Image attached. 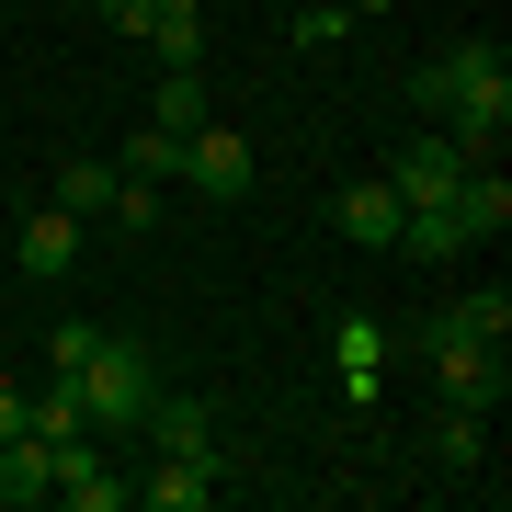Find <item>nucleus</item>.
<instances>
[{"mask_svg": "<svg viewBox=\"0 0 512 512\" xmlns=\"http://www.w3.org/2000/svg\"><path fill=\"white\" fill-rule=\"evenodd\" d=\"M148 126L194 137V126H205V69H160V92H148Z\"/></svg>", "mask_w": 512, "mask_h": 512, "instance_id": "4468645a", "label": "nucleus"}, {"mask_svg": "<svg viewBox=\"0 0 512 512\" xmlns=\"http://www.w3.org/2000/svg\"><path fill=\"white\" fill-rule=\"evenodd\" d=\"M148 46L160 69H205V0H148Z\"/></svg>", "mask_w": 512, "mask_h": 512, "instance_id": "9d476101", "label": "nucleus"}, {"mask_svg": "<svg viewBox=\"0 0 512 512\" xmlns=\"http://www.w3.org/2000/svg\"><path fill=\"white\" fill-rule=\"evenodd\" d=\"M444 217L467 228V251H478V239H501V228H512V183H501V160H467L456 194H444Z\"/></svg>", "mask_w": 512, "mask_h": 512, "instance_id": "423d86ee", "label": "nucleus"}, {"mask_svg": "<svg viewBox=\"0 0 512 512\" xmlns=\"http://www.w3.org/2000/svg\"><path fill=\"white\" fill-rule=\"evenodd\" d=\"M114 171H126V183H171V171H183V137H171V126H137Z\"/></svg>", "mask_w": 512, "mask_h": 512, "instance_id": "dca6fc26", "label": "nucleus"}, {"mask_svg": "<svg viewBox=\"0 0 512 512\" xmlns=\"http://www.w3.org/2000/svg\"><path fill=\"white\" fill-rule=\"evenodd\" d=\"M0 274H12V239H0Z\"/></svg>", "mask_w": 512, "mask_h": 512, "instance_id": "5701e85b", "label": "nucleus"}, {"mask_svg": "<svg viewBox=\"0 0 512 512\" xmlns=\"http://www.w3.org/2000/svg\"><path fill=\"white\" fill-rule=\"evenodd\" d=\"M399 217H410V205L387 194V171H376V183H342V194H330V228L365 239V251H399Z\"/></svg>", "mask_w": 512, "mask_h": 512, "instance_id": "6e6552de", "label": "nucleus"}, {"mask_svg": "<svg viewBox=\"0 0 512 512\" xmlns=\"http://www.w3.org/2000/svg\"><path fill=\"white\" fill-rule=\"evenodd\" d=\"M421 353H433V376H444L456 410H501V342H467V330L421 319Z\"/></svg>", "mask_w": 512, "mask_h": 512, "instance_id": "f03ea898", "label": "nucleus"}, {"mask_svg": "<svg viewBox=\"0 0 512 512\" xmlns=\"http://www.w3.org/2000/svg\"><path fill=\"white\" fill-rule=\"evenodd\" d=\"M92 342H103V330H92V319H69V330L46 342V376H80V365H92Z\"/></svg>", "mask_w": 512, "mask_h": 512, "instance_id": "6ab92c4d", "label": "nucleus"}, {"mask_svg": "<svg viewBox=\"0 0 512 512\" xmlns=\"http://www.w3.org/2000/svg\"><path fill=\"white\" fill-rule=\"evenodd\" d=\"M35 433H46V444L92 433V410H80V387H69V376H57V387H35Z\"/></svg>", "mask_w": 512, "mask_h": 512, "instance_id": "a211bd4d", "label": "nucleus"}, {"mask_svg": "<svg viewBox=\"0 0 512 512\" xmlns=\"http://www.w3.org/2000/svg\"><path fill=\"white\" fill-rule=\"evenodd\" d=\"M433 467H444V478H478V467H490V433H478V410H444V421H433Z\"/></svg>", "mask_w": 512, "mask_h": 512, "instance_id": "2eb2a0df", "label": "nucleus"}, {"mask_svg": "<svg viewBox=\"0 0 512 512\" xmlns=\"http://www.w3.org/2000/svg\"><path fill=\"white\" fill-rule=\"evenodd\" d=\"M69 262H80V217H69V205H35V217H23L12 228V274H69Z\"/></svg>", "mask_w": 512, "mask_h": 512, "instance_id": "0eeeda50", "label": "nucleus"}, {"mask_svg": "<svg viewBox=\"0 0 512 512\" xmlns=\"http://www.w3.org/2000/svg\"><path fill=\"white\" fill-rule=\"evenodd\" d=\"M103 23L114 35H148V0H103Z\"/></svg>", "mask_w": 512, "mask_h": 512, "instance_id": "4be33fe9", "label": "nucleus"}, {"mask_svg": "<svg viewBox=\"0 0 512 512\" xmlns=\"http://www.w3.org/2000/svg\"><path fill=\"white\" fill-rule=\"evenodd\" d=\"M137 501L148 512H205V501H217V444H205V456H160L137 478Z\"/></svg>", "mask_w": 512, "mask_h": 512, "instance_id": "1a4fd4ad", "label": "nucleus"}, {"mask_svg": "<svg viewBox=\"0 0 512 512\" xmlns=\"http://www.w3.org/2000/svg\"><path fill=\"white\" fill-rule=\"evenodd\" d=\"M23 421H35V399H23V387H0V444H12Z\"/></svg>", "mask_w": 512, "mask_h": 512, "instance_id": "412c9836", "label": "nucleus"}, {"mask_svg": "<svg viewBox=\"0 0 512 512\" xmlns=\"http://www.w3.org/2000/svg\"><path fill=\"white\" fill-rule=\"evenodd\" d=\"M46 501L126 512V501H137V478H114V456H103V444H92V433H69V444H57V490H46Z\"/></svg>", "mask_w": 512, "mask_h": 512, "instance_id": "7ed1b4c3", "label": "nucleus"}, {"mask_svg": "<svg viewBox=\"0 0 512 512\" xmlns=\"http://www.w3.org/2000/svg\"><path fill=\"white\" fill-rule=\"evenodd\" d=\"M251 171H262L251 137H228V126H194V137H183V183H194V194L228 205V194H251Z\"/></svg>", "mask_w": 512, "mask_h": 512, "instance_id": "39448f33", "label": "nucleus"}, {"mask_svg": "<svg viewBox=\"0 0 512 512\" xmlns=\"http://www.w3.org/2000/svg\"><path fill=\"white\" fill-rule=\"evenodd\" d=\"M444 330H467V342H512V296H501V285H490V296H456Z\"/></svg>", "mask_w": 512, "mask_h": 512, "instance_id": "f3484780", "label": "nucleus"}, {"mask_svg": "<svg viewBox=\"0 0 512 512\" xmlns=\"http://www.w3.org/2000/svg\"><path fill=\"white\" fill-rule=\"evenodd\" d=\"M69 387H80V410H92V433H126V421L160 399V365H148V342L103 330V342H92V365H80Z\"/></svg>", "mask_w": 512, "mask_h": 512, "instance_id": "f257e3e1", "label": "nucleus"}, {"mask_svg": "<svg viewBox=\"0 0 512 512\" xmlns=\"http://www.w3.org/2000/svg\"><path fill=\"white\" fill-rule=\"evenodd\" d=\"M46 490H57V444L23 421V433L0 444V501H46Z\"/></svg>", "mask_w": 512, "mask_h": 512, "instance_id": "9b49d317", "label": "nucleus"}, {"mask_svg": "<svg viewBox=\"0 0 512 512\" xmlns=\"http://www.w3.org/2000/svg\"><path fill=\"white\" fill-rule=\"evenodd\" d=\"M114 194H126V171H114V160H69L46 205H69V217H114Z\"/></svg>", "mask_w": 512, "mask_h": 512, "instance_id": "ddd939ff", "label": "nucleus"}, {"mask_svg": "<svg viewBox=\"0 0 512 512\" xmlns=\"http://www.w3.org/2000/svg\"><path fill=\"white\" fill-rule=\"evenodd\" d=\"M456 171H467V148L433 126V137H410L399 160H387V194H399V205H444V194H456Z\"/></svg>", "mask_w": 512, "mask_h": 512, "instance_id": "20e7f679", "label": "nucleus"}, {"mask_svg": "<svg viewBox=\"0 0 512 512\" xmlns=\"http://www.w3.org/2000/svg\"><path fill=\"white\" fill-rule=\"evenodd\" d=\"M114 228H126V239L160 228V183H126V194H114Z\"/></svg>", "mask_w": 512, "mask_h": 512, "instance_id": "aec40b11", "label": "nucleus"}, {"mask_svg": "<svg viewBox=\"0 0 512 512\" xmlns=\"http://www.w3.org/2000/svg\"><path fill=\"white\" fill-rule=\"evenodd\" d=\"M137 421H148L160 456H205V444H217V410H205V399H148Z\"/></svg>", "mask_w": 512, "mask_h": 512, "instance_id": "f8f14e48", "label": "nucleus"}]
</instances>
